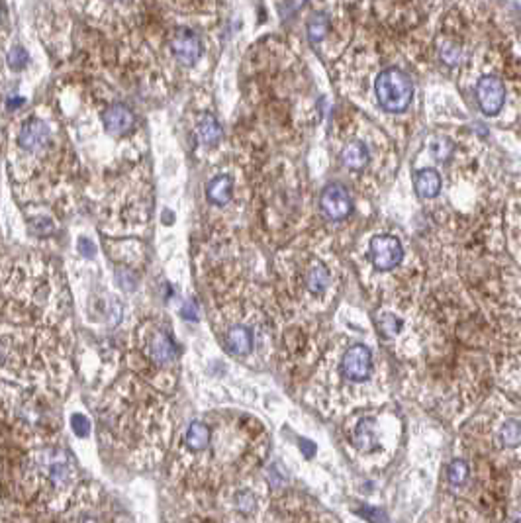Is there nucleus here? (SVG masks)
Segmentation results:
<instances>
[{
	"mask_svg": "<svg viewBox=\"0 0 521 523\" xmlns=\"http://www.w3.org/2000/svg\"><path fill=\"white\" fill-rule=\"evenodd\" d=\"M269 437L249 414H210L192 419L178 445L175 475L192 488H218L245 480L265 459Z\"/></svg>",
	"mask_w": 521,
	"mask_h": 523,
	"instance_id": "1",
	"label": "nucleus"
},
{
	"mask_svg": "<svg viewBox=\"0 0 521 523\" xmlns=\"http://www.w3.org/2000/svg\"><path fill=\"white\" fill-rule=\"evenodd\" d=\"M104 445L133 466L161 461L171 437L169 404L149 382L133 374L120 379L100 408Z\"/></svg>",
	"mask_w": 521,
	"mask_h": 523,
	"instance_id": "2",
	"label": "nucleus"
},
{
	"mask_svg": "<svg viewBox=\"0 0 521 523\" xmlns=\"http://www.w3.org/2000/svg\"><path fill=\"white\" fill-rule=\"evenodd\" d=\"M4 374L39 392L65 388L69 361L61 333L49 330H14L2 333Z\"/></svg>",
	"mask_w": 521,
	"mask_h": 523,
	"instance_id": "3",
	"label": "nucleus"
},
{
	"mask_svg": "<svg viewBox=\"0 0 521 523\" xmlns=\"http://www.w3.org/2000/svg\"><path fill=\"white\" fill-rule=\"evenodd\" d=\"M79 470L67 453L55 447H34L6 473V482L14 480L16 500L26 506L53 508L57 502L67 504L77 482Z\"/></svg>",
	"mask_w": 521,
	"mask_h": 523,
	"instance_id": "4",
	"label": "nucleus"
},
{
	"mask_svg": "<svg viewBox=\"0 0 521 523\" xmlns=\"http://www.w3.org/2000/svg\"><path fill=\"white\" fill-rule=\"evenodd\" d=\"M375 372L372 351L367 345H335L321 361L320 369L314 377L312 390H316V400L333 408H347L349 400L355 398V390L365 386Z\"/></svg>",
	"mask_w": 521,
	"mask_h": 523,
	"instance_id": "5",
	"label": "nucleus"
},
{
	"mask_svg": "<svg viewBox=\"0 0 521 523\" xmlns=\"http://www.w3.org/2000/svg\"><path fill=\"white\" fill-rule=\"evenodd\" d=\"M10 392L2 386L4 394V421L14 431V437L32 447H46L57 435V417L48 400L30 388H12L4 382Z\"/></svg>",
	"mask_w": 521,
	"mask_h": 523,
	"instance_id": "6",
	"label": "nucleus"
},
{
	"mask_svg": "<svg viewBox=\"0 0 521 523\" xmlns=\"http://www.w3.org/2000/svg\"><path fill=\"white\" fill-rule=\"evenodd\" d=\"M131 369L138 370L145 381L161 390H169L175 382L171 379L177 363V347L163 325L145 321L133 333L130 349Z\"/></svg>",
	"mask_w": 521,
	"mask_h": 523,
	"instance_id": "7",
	"label": "nucleus"
},
{
	"mask_svg": "<svg viewBox=\"0 0 521 523\" xmlns=\"http://www.w3.org/2000/svg\"><path fill=\"white\" fill-rule=\"evenodd\" d=\"M216 332L225 353L241 361H249L263 349H273L274 330H271L267 316L253 310L224 312Z\"/></svg>",
	"mask_w": 521,
	"mask_h": 523,
	"instance_id": "8",
	"label": "nucleus"
},
{
	"mask_svg": "<svg viewBox=\"0 0 521 523\" xmlns=\"http://www.w3.org/2000/svg\"><path fill=\"white\" fill-rule=\"evenodd\" d=\"M375 93H377L379 104L386 112L400 114L412 104L414 84L410 81V77L400 69H386L377 77Z\"/></svg>",
	"mask_w": 521,
	"mask_h": 523,
	"instance_id": "9",
	"label": "nucleus"
},
{
	"mask_svg": "<svg viewBox=\"0 0 521 523\" xmlns=\"http://www.w3.org/2000/svg\"><path fill=\"white\" fill-rule=\"evenodd\" d=\"M370 261L379 271H392L404 259V247L394 236H375L370 239Z\"/></svg>",
	"mask_w": 521,
	"mask_h": 523,
	"instance_id": "10",
	"label": "nucleus"
},
{
	"mask_svg": "<svg viewBox=\"0 0 521 523\" xmlns=\"http://www.w3.org/2000/svg\"><path fill=\"white\" fill-rule=\"evenodd\" d=\"M330 286H332V273L328 265L320 259H314L302 274V288L310 296V306H314V302L328 296Z\"/></svg>",
	"mask_w": 521,
	"mask_h": 523,
	"instance_id": "11",
	"label": "nucleus"
},
{
	"mask_svg": "<svg viewBox=\"0 0 521 523\" xmlns=\"http://www.w3.org/2000/svg\"><path fill=\"white\" fill-rule=\"evenodd\" d=\"M347 445H351L359 455H375L380 449L377 439V419L370 416L361 417L355 426L347 429Z\"/></svg>",
	"mask_w": 521,
	"mask_h": 523,
	"instance_id": "12",
	"label": "nucleus"
},
{
	"mask_svg": "<svg viewBox=\"0 0 521 523\" xmlns=\"http://www.w3.org/2000/svg\"><path fill=\"white\" fill-rule=\"evenodd\" d=\"M476 100H478V104H480L484 114H488V116L498 114L504 106V100H506L504 83L498 77H492V75L482 77L476 84Z\"/></svg>",
	"mask_w": 521,
	"mask_h": 523,
	"instance_id": "13",
	"label": "nucleus"
},
{
	"mask_svg": "<svg viewBox=\"0 0 521 523\" xmlns=\"http://www.w3.org/2000/svg\"><path fill=\"white\" fill-rule=\"evenodd\" d=\"M321 210L323 214L328 216L330 220H345L347 216L353 212V202H351V196L349 192L345 191L343 187L339 184H330L325 187V191L321 192Z\"/></svg>",
	"mask_w": 521,
	"mask_h": 523,
	"instance_id": "14",
	"label": "nucleus"
},
{
	"mask_svg": "<svg viewBox=\"0 0 521 523\" xmlns=\"http://www.w3.org/2000/svg\"><path fill=\"white\" fill-rule=\"evenodd\" d=\"M276 523H335L314 508H298L296 502H286V508L276 506Z\"/></svg>",
	"mask_w": 521,
	"mask_h": 523,
	"instance_id": "15",
	"label": "nucleus"
},
{
	"mask_svg": "<svg viewBox=\"0 0 521 523\" xmlns=\"http://www.w3.org/2000/svg\"><path fill=\"white\" fill-rule=\"evenodd\" d=\"M173 51H175L177 59L182 65H192V63L198 61L202 53L200 39L194 32H190L187 28H180L173 36Z\"/></svg>",
	"mask_w": 521,
	"mask_h": 523,
	"instance_id": "16",
	"label": "nucleus"
},
{
	"mask_svg": "<svg viewBox=\"0 0 521 523\" xmlns=\"http://www.w3.org/2000/svg\"><path fill=\"white\" fill-rule=\"evenodd\" d=\"M48 135V124L41 122V120L32 118L28 120L24 126H22L20 135H18V143H20V147L26 149V151H37V149H41V147L46 145Z\"/></svg>",
	"mask_w": 521,
	"mask_h": 523,
	"instance_id": "17",
	"label": "nucleus"
},
{
	"mask_svg": "<svg viewBox=\"0 0 521 523\" xmlns=\"http://www.w3.org/2000/svg\"><path fill=\"white\" fill-rule=\"evenodd\" d=\"M102 120H104V126H106L110 135H124V133L130 131L131 128H133V124H135V116H133V112H131L126 104H114V106H110L106 112H104Z\"/></svg>",
	"mask_w": 521,
	"mask_h": 523,
	"instance_id": "18",
	"label": "nucleus"
},
{
	"mask_svg": "<svg viewBox=\"0 0 521 523\" xmlns=\"http://www.w3.org/2000/svg\"><path fill=\"white\" fill-rule=\"evenodd\" d=\"M414 187L421 198H435L441 191V177L435 169H421L415 173Z\"/></svg>",
	"mask_w": 521,
	"mask_h": 523,
	"instance_id": "19",
	"label": "nucleus"
},
{
	"mask_svg": "<svg viewBox=\"0 0 521 523\" xmlns=\"http://www.w3.org/2000/svg\"><path fill=\"white\" fill-rule=\"evenodd\" d=\"M231 194H234V182L227 175H220V177H214L210 182H208V189H206V196L208 200L216 206H224L231 200Z\"/></svg>",
	"mask_w": 521,
	"mask_h": 523,
	"instance_id": "20",
	"label": "nucleus"
},
{
	"mask_svg": "<svg viewBox=\"0 0 521 523\" xmlns=\"http://www.w3.org/2000/svg\"><path fill=\"white\" fill-rule=\"evenodd\" d=\"M343 163L345 167L359 171L368 163V149L363 142H351L343 149Z\"/></svg>",
	"mask_w": 521,
	"mask_h": 523,
	"instance_id": "21",
	"label": "nucleus"
},
{
	"mask_svg": "<svg viewBox=\"0 0 521 523\" xmlns=\"http://www.w3.org/2000/svg\"><path fill=\"white\" fill-rule=\"evenodd\" d=\"M198 137H200L202 143L206 145H216L222 137V128H220V122L216 120V116L212 114H204V118L200 120L198 124Z\"/></svg>",
	"mask_w": 521,
	"mask_h": 523,
	"instance_id": "22",
	"label": "nucleus"
},
{
	"mask_svg": "<svg viewBox=\"0 0 521 523\" xmlns=\"http://www.w3.org/2000/svg\"><path fill=\"white\" fill-rule=\"evenodd\" d=\"M500 441L506 447H518L521 443V424L515 419H508L500 429Z\"/></svg>",
	"mask_w": 521,
	"mask_h": 523,
	"instance_id": "23",
	"label": "nucleus"
},
{
	"mask_svg": "<svg viewBox=\"0 0 521 523\" xmlns=\"http://www.w3.org/2000/svg\"><path fill=\"white\" fill-rule=\"evenodd\" d=\"M447 480H449L451 486H462L468 480V464L464 463L462 459H455L447 468Z\"/></svg>",
	"mask_w": 521,
	"mask_h": 523,
	"instance_id": "24",
	"label": "nucleus"
},
{
	"mask_svg": "<svg viewBox=\"0 0 521 523\" xmlns=\"http://www.w3.org/2000/svg\"><path fill=\"white\" fill-rule=\"evenodd\" d=\"M328 28H330V22H328V16L323 14H316L312 16L308 22V36L312 41H321L325 34H328Z\"/></svg>",
	"mask_w": 521,
	"mask_h": 523,
	"instance_id": "25",
	"label": "nucleus"
},
{
	"mask_svg": "<svg viewBox=\"0 0 521 523\" xmlns=\"http://www.w3.org/2000/svg\"><path fill=\"white\" fill-rule=\"evenodd\" d=\"M404 323L400 318H396L394 314H382L379 318V330L384 337H396L402 332Z\"/></svg>",
	"mask_w": 521,
	"mask_h": 523,
	"instance_id": "26",
	"label": "nucleus"
},
{
	"mask_svg": "<svg viewBox=\"0 0 521 523\" xmlns=\"http://www.w3.org/2000/svg\"><path fill=\"white\" fill-rule=\"evenodd\" d=\"M8 67L12 69V71H20V69H24L26 65H28V61H30V55H28V51L24 48H20V46H16L8 51Z\"/></svg>",
	"mask_w": 521,
	"mask_h": 523,
	"instance_id": "27",
	"label": "nucleus"
},
{
	"mask_svg": "<svg viewBox=\"0 0 521 523\" xmlns=\"http://www.w3.org/2000/svg\"><path fill=\"white\" fill-rule=\"evenodd\" d=\"M439 55H441V59L445 61L447 65H451V67L459 65L462 59L461 48L455 46V44H443V46L439 48Z\"/></svg>",
	"mask_w": 521,
	"mask_h": 523,
	"instance_id": "28",
	"label": "nucleus"
},
{
	"mask_svg": "<svg viewBox=\"0 0 521 523\" xmlns=\"http://www.w3.org/2000/svg\"><path fill=\"white\" fill-rule=\"evenodd\" d=\"M429 151H431V155H433L435 159L443 161V159H447V157L453 153V143H451L449 140H445V137H437V140L431 142Z\"/></svg>",
	"mask_w": 521,
	"mask_h": 523,
	"instance_id": "29",
	"label": "nucleus"
},
{
	"mask_svg": "<svg viewBox=\"0 0 521 523\" xmlns=\"http://www.w3.org/2000/svg\"><path fill=\"white\" fill-rule=\"evenodd\" d=\"M71 421H73V428H75V431H77V435H86V433H88L91 424H88V419H86L83 414H75Z\"/></svg>",
	"mask_w": 521,
	"mask_h": 523,
	"instance_id": "30",
	"label": "nucleus"
},
{
	"mask_svg": "<svg viewBox=\"0 0 521 523\" xmlns=\"http://www.w3.org/2000/svg\"><path fill=\"white\" fill-rule=\"evenodd\" d=\"M32 229L36 231L37 236H48V234H51V231H53V224H51L49 220H46V218H39V220H36V222H34Z\"/></svg>",
	"mask_w": 521,
	"mask_h": 523,
	"instance_id": "31",
	"label": "nucleus"
},
{
	"mask_svg": "<svg viewBox=\"0 0 521 523\" xmlns=\"http://www.w3.org/2000/svg\"><path fill=\"white\" fill-rule=\"evenodd\" d=\"M77 249L81 251V255L83 257H95L96 253V245L93 241H88L86 238L79 239V243H77Z\"/></svg>",
	"mask_w": 521,
	"mask_h": 523,
	"instance_id": "32",
	"label": "nucleus"
}]
</instances>
